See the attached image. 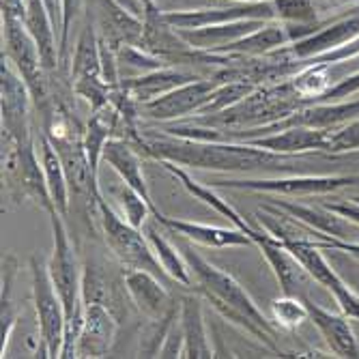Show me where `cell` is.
Returning <instances> with one entry per match:
<instances>
[{
	"label": "cell",
	"mask_w": 359,
	"mask_h": 359,
	"mask_svg": "<svg viewBox=\"0 0 359 359\" xmlns=\"http://www.w3.org/2000/svg\"><path fill=\"white\" fill-rule=\"evenodd\" d=\"M136 144L157 161H172L185 168L219 172H256L286 168L284 153H273L235 140H191L179 136H136Z\"/></svg>",
	"instance_id": "cell-1"
},
{
	"label": "cell",
	"mask_w": 359,
	"mask_h": 359,
	"mask_svg": "<svg viewBox=\"0 0 359 359\" xmlns=\"http://www.w3.org/2000/svg\"><path fill=\"white\" fill-rule=\"evenodd\" d=\"M185 263L198 284L201 295L233 325L241 327L248 336L265 342L269 348H276L273 342V325L265 318V314L258 310L254 299L245 292V288L231 276L215 265H211L207 258H203L194 248H183Z\"/></svg>",
	"instance_id": "cell-2"
},
{
	"label": "cell",
	"mask_w": 359,
	"mask_h": 359,
	"mask_svg": "<svg viewBox=\"0 0 359 359\" xmlns=\"http://www.w3.org/2000/svg\"><path fill=\"white\" fill-rule=\"evenodd\" d=\"M95 207L97 213H100V224H102V233L104 239L108 243V248L112 250V254L121 260L123 265H127L129 269H144L155 273L157 278H164V269H161L159 260L147 239V235H142V228L132 226L127 219H121V215H116L108 203L104 201V196H95Z\"/></svg>",
	"instance_id": "cell-3"
},
{
	"label": "cell",
	"mask_w": 359,
	"mask_h": 359,
	"mask_svg": "<svg viewBox=\"0 0 359 359\" xmlns=\"http://www.w3.org/2000/svg\"><path fill=\"white\" fill-rule=\"evenodd\" d=\"M7 142L11 144L7 164H5L7 191L15 201L32 198L48 211V215L54 213L56 207H54V201L48 189L43 166L39 164V157L35 153L32 136H24L20 140H7Z\"/></svg>",
	"instance_id": "cell-4"
},
{
	"label": "cell",
	"mask_w": 359,
	"mask_h": 359,
	"mask_svg": "<svg viewBox=\"0 0 359 359\" xmlns=\"http://www.w3.org/2000/svg\"><path fill=\"white\" fill-rule=\"evenodd\" d=\"M30 273H32V299H35V310H37L43 357H60V348L65 340V323H67L62 299L54 286L48 265H43L37 256H30Z\"/></svg>",
	"instance_id": "cell-5"
},
{
	"label": "cell",
	"mask_w": 359,
	"mask_h": 359,
	"mask_svg": "<svg viewBox=\"0 0 359 359\" xmlns=\"http://www.w3.org/2000/svg\"><path fill=\"white\" fill-rule=\"evenodd\" d=\"M213 90H215V86L209 82H187L166 95L157 97L153 102L142 104L140 112L147 118L164 121V123L187 116V114H198L205 108V104L209 102Z\"/></svg>",
	"instance_id": "cell-6"
},
{
	"label": "cell",
	"mask_w": 359,
	"mask_h": 359,
	"mask_svg": "<svg viewBox=\"0 0 359 359\" xmlns=\"http://www.w3.org/2000/svg\"><path fill=\"white\" fill-rule=\"evenodd\" d=\"M118 125H123V116L116 110L114 104H106L100 110L90 112V121L84 132V151L88 159V170H90V194L93 201L95 196H100V164L104 159V149L108 140L114 138Z\"/></svg>",
	"instance_id": "cell-7"
},
{
	"label": "cell",
	"mask_w": 359,
	"mask_h": 359,
	"mask_svg": "<svg viewBox=\"0 0 359 359\" xmlns=\"http://www.w3.org/2000/svg\"><path fill=\"white\" fill-rule=\"evenodd\" d=\"M125 290L136 304V308L149 318L159 320L164 318L172 308H177V302H172L170 292L161 284V278H157L151 271L144 269H127L125 273Z\"/></svg>",
	"instance_id": "cell-8"
},
{
	"label": "cell",
	"mask_w": 359,
	"mask_h": 359,
	"mask_svg": "<svg viewBox=\"0 0 359 359\" xmlns=\"http://www.w3.org/2000/svg\"><path fill=\"white\" fill-rule=\"evenodd\" d=\"M32 95L24 80H20L7 65H3V132L7 140L30 136L28 110Z\"/></svg>",
	"instance_id": "cell-9"
},
{
	"label": "cell",
	"mask_w": 359,
	"mask_h": 359,
	"mask_svg": "<svg viewBox=\"0 0 359 359\" xmlns=\"http://www.w3.org/2000/svg\"><path fill=\"white\" fill-rule=\"evenodd\" d=\"M116 336V320L102 302L84 299V325L78 340L76 357H102L110 351Z\"/></svg>",
	"instance_id": "cell-10"
},
{
	"label": "cell",
	"mask_w": 359,
	"mask_h": 359,
	"mask_svg": "<svg viewBox=\"0 0 359 359\" xmlns=\"http://www.w3.org/2000/svg\"><path fill=\"white\" fill-rule=\"evenodd\" d=\"M159 226H166L170 231L179 233L181 237L201 243L207 248H237V245H254V241L239 228H219L198 222H187V219H175L166 217L164 213L153 215Z\"/></svg>",
	"instance_id": "cell-11"
},
{
	"label": "cell",
	"mask_w": 359,
	"mask_h": 359,
	"mask_svg": "<svg viewBox=\"0 0 359 359\" xmlns=\"http://www.w3.org/2000/svg\"><path fill=\"white\" fill-rule=\"evenodd\" d=\"M104 159L116 170V175L123 179V183L127 187L136 189L142 198L151 205L153 215L159 213V209L155 207L151 194H149V185L142 172V161L138 157V153L134 151V147L129 144V140H121V138H112L108 140L106 149H104Z\"/></svg>",
	"instance_id": "cell-12"
},
{
	"label": "cell",
	"mask_w": 359,
	"mask_h": 359,
	"mask_svg": "<svg viewBox=\"0 0 359 359\" xmlns=\"http://www.w3.org/2000/svg\"><path fill=\"white\" fill-rule=\"evenodd\" d=\"M252 147H260L273 153H299V151H308V149H318L327 144V138H325L323 132L314 127H306V125H290L284 129H278V132L265 134V136H254V138H245L239 140Z\"/></svg>",
	"instance_id": "cell-13"
},
{
	"label": "cell",
	"mask_w": 359,
	"mask_h": 359,
	"mask_svg": "<svg viewBox=\"0 0 359 359\" xmlns=\"http://www.w3.org/2000/svg\"><path fill=\"white\" fill-rule=\"evenodd\" d=\"M342 179H217V187H235L250 191H273V194H306L325 191L342 185Z\"/></svg>",
	"instance_id": "cell-14"
},
{
	"label": "cell",
	"mask_w": 359,
	"mask_h": 359,
	"mask_svg": "<svg viewBox=\"0 0 359 359\" xmlns=\"http://www.w3.org/2000/svg\"><path fill=\"white\" fill-rule=\"evenodd\" d=\"M179 323L183 330V338H185L183 357H213V348H211L207 327H205L201 297L187 295L181 299Z\"/></svg>",
	"instance_id": "cell-15"
},
{
	"label": "cell",
	"mask_w": 359,
	"mask_h": 359,
	"mask_svg": "<svg viewBox=\"0 0 359 359\" xmlns=\"http://www.w3.org/2000/svg\"><path fill=\"white\" fill-rule=\"evenodd\" d=\"M161 166H164L177 181H181V185L194 196V198H198V201H203L205 205H209V207H213L219 215H224L226 219H231L233 224H235V228H239V231H243L252 241H254V235L258 233L256 228H252L248 222H245V217L233 207V205H228V201H224V198H219V196L211 189V187H205L203 183H198L196 179H191L189 175H187V170H183L179 164H172V161H159Z\"/></svg>",
	"instance_id": "cell-16"
},
{
	"label": "cell",
	"mask_w": 359,
	"mask_h": 359,
	"mask_svg": "<svg viewBox=\"0 0 359 359\" xmlns=\"http://www.w3.org/2000/svg\"><path fill=\"white\" fill-rule=\"evenodd\" d=\"M155 224L157 222L153 217V222L144 224L142 231H144V235H147V239H149V243H151V248H153V252H155V256L159 260L161 269H164L166 278H170L172 282H177V284H181L185 288L194 286V276L189 271V265L185 263L183 252H177V248L157 231Z\"/></svg>",
	"instance_id": "cell-17"
},
{
	"label": "cell",
	"mask_w": 359,
	"mask_h": 359,
	"mask_svg": "<svg viewBox=\"0 0 359 359\" xmlns=\"http://www.w3.org/2000/svg\"><path fill=\"white\" fill-rule=\"evenodd\" d=\"M196 78L187 76V74H179V72H164V69H157L151 72L147 76L134 78L123 84V88L127 90V95L132 97V102L136 106H142L147 102H153L157 97L166 95L170 90H175L181 84L194 82Z\"/></svg>",
	"instance_id": "cell-18"
},
{
	"label": "cell",
	"mask_w": 359,
	"mask_h": 359,
	"mask_svg": "<svg viewBox=\"0 0 359 359\" xmlns=\"http://www.w3.org/2000/svg\"><path fill=\"white\" fill-rule=\"evenodd\" d=\"M39 144H41V166L46 172V181H48V189H50V196L54 201V207L60 215H67L69 187H72L67 170H65V164H62L58 151L54 149V144L46 136H41Z\"/></svg>",
	"instance_id": "cell-19"
},
{
	"label": "cell",
	"mask_w": 359,
	"mask_h": 359,
	"mask_svg": "<svg viewBox=\"0 0 359 359\" xmlns=\"http://www.w3.org/2000/svg\"><path fill=\"white\" fill-rule=\"evenodd\" d=\"M308 306V312L312 316V320L318 325V330L323 332V336L327 338V342L332 344V348L338 355H346V357H357V344L355 338L348 330L346 320H342L340 316H334L330 312H325L323 308L314 306L312 302L304 299Z\"/></svg>",
	"instance_id": "cell-20"
},
{
	"label": "cell",
	"mask_w": 359,
	"mask_h": 359,
	"mask_svg": "<svg viewBox=\"0 0 359 359\" xmlns=\"http://www.w3.org/2000/svg\"><path fill=\"white\" fill-rule=\"evenodd\" d=\"M15 273H18V263L11 254H7L3 258V330H0V336H3V357H5V348L11 338V332L15 327V320H18L15 306L11 302Z\"/></svg>",
	"instance_id": "cell-21"
},
{
	"label": "cell",
	"mask_w": 359,
	"mask_h": 359,
	"mask_svg": "<svg viewBox=\"0 0 359 359\" xmlns=\"http://www.w3.org/2000/svg\"><path fill=\"white\" fill-rule=\"evenodd\" d=\"M254 93V86L248 84L245 80H239V82H231V84H224L219 88H215L209 97V102L205 104V108L198 112L201 118L205 116H213V114H219L224 112L226 108H231L235 104H239L241 100H245V97Z\"/></svg>",
	"instance_id": "cell-22"
},
{
	"label": "cell",
	"mask_w": 359,
	"mask_h": 359,
	"mask_svg": "<svg viewBox=\"0 0 359 359\" xmlns=\"http://www.w3.org/2000/svg\"><path fill=\"white\" fill-rule=\"evenodd\" d=\"M273 320L284 330H295L310 316L306 302H299L295 295H284L282 299H276L271 304Z\"/></svg>",
	"instance_id": "cell-23"
},
{
	"label": "cell",
	"mask_w": 359,
	"mask_h": 359,
	"mask_svg": "<svg viewBox=\"0 0 359 359\" xmlns=\"http://www.w3.org/2000/svg\"><path fill=\"white\" fill-rule=\"evenodd\" d=\"M118 198H121V207L125 211V219L132 226H136V228H144V224L149 222V215H153L151 205L142 198L136 189L127 187V185L121 189Z\"/></svg>",
	"instance_id": "cell-24"
},
{
	"label": "cell",
	"mask_w": 359,
	"mask_h": 359,
	"mask_svg": "<svg viewBox=\"0 0 359 359\" xmlns=\"http://www.w3.org/2000/svg\"><path fill=\"white\" fill-rule=\"evenodd\" d=\"M278 205L284 207L286 211H290L292 215H297L299 219H306V222H310V224L323 228V231H327V233H332V235H338V237H346V235H344V233H346V226H344L338 217H334V215H325V213H318V211H314V209H310V207L292 205V203H280V201H278Z\"/></svg>",
	"instance_id": "cell-25"
},
{
	"label": "cell",
	"mask_w": 359,
	"mask_h": 359,
	"mask_svg": "<svg viewBox=\"0 0 359 359\" xmlns=\"http://www.w3.org/2000/svg\"><path fill=\"white\" fill-rule=\"evenodd\" d=\"M256 24H237V26H217V28H207L201 32H194V35H187V39L191 43L198 46H213L215 41H224V39H235L241 37L243 32H250Z\"/></svg>",
	"instance_id": "cell-26"
},
{
	"label": "cell",
	"mask_w": 359,
	"mask_h": 359,
	"mask_svg": "<svg viewBox=\"0 0 359 359\" xmlns=\"http://www.w3.org/2000/svg\"><path fill=\"white\" fill-rule=\"evenodd\" d=\"M282 41V37L278 35L276 30H265V32H258V35H252L248 39H241L233 46H228V50H235V52H263L269 50L271 46H278Z\"/></svg>",
	"instance_id": "cell-27"
},
{
	"label": "cell",
	"mask_w": 359,
	"mask_h": 359,
	"mask_svg": "<svg viewBox=\"0 0 359 359\" xmlns=\"http://www.w3.org/2000/svg\"><path fill=\"white\" fill-rule=\"evenodd\" d=\"M327 147L332 151H344V149H355L359 147V123L342 129L334 138H327Z\"/></svg>",
	"instance_id": "cell-28"
}]
</instances>
